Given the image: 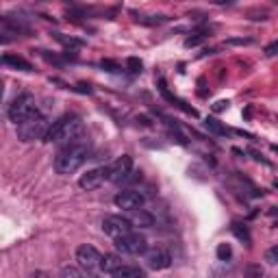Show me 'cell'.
Segmentation results:
<instances>
[{"label":"cell","instance_id":"obj_1","mask_svg":"<svg viewBox=\"0 0 278 278\" xmlns=\"http://www.w3.org/2000/svg\"><path fill=\"white\" fill-rule=\"evenodd\" d=\"M81 137H83L81 118L74 113H65V115H61L57 122L50 124V128L44 139L48 141V144H61L65 148V146H72V144H81Z\"/></svg>","mask_w":278,"mask_h":278},{"label":"cell","instance_id":"obj_2","mask_svg":"<svg viewBox=\"0 0 278 278\" xmlns=\"http://www.w3.org/2000/svg\"><path fill=\"white\" fill-rule=\"evenodd\" d=\"M87 159H89V146L85 144V141L65 146V148H61L59 152H57L55 170H57V174H74Z\"/></svg>","mask_w":278,"mask_h":278},{"label":"cell","instance_id":"obj_3","mask_svg":"<svg viewBox=\"0 0 278 278\" xmlns=\"http://www.w3.org/2000/svg\"><path fill=\"white\" fill-rule=\"evenodd\" d=\"M48 128H50L48 120H46L39 111H35L31 118H26L22 124H18V137L22 141H35V139L46 137Z\"/></svg>","mask_w":278,"mask_h":278},{"label":"cell","instance_id":"obj_4","mask_svg":"<svg viewBox=\"0 0 278 278\" xmlns=\"http://www.w3.org/2000/svg\"><path fill=\"white\" fill-rule=\"evenodd\" d=\"M35 113V98L31 96V93H18V96L11 100V104H9L7 109V115L9 120L18 126V124H22L26 118H31V115Z\"/></svg>","mask_w":278,"mask_h":278},{"label":"cell","instance_id":"obj_5","mask_svg":"<svg viewBox=\"0 0 278 278\" xmlns=\"http://www.w3.org/2000/svg\"><path fill=\"white\" fill-rule=\"evenodd\" d=\"M102 259L104 256L98 252L93 246H89V244H83V246H78L76 248V261H78V267L81 270H85V272H98V270H102Z\"/></svg>","mask_w":278,"mask_h":278},{"label":"cell","instance_id":"obj_6","mask_svg":"<svg viewBox=\"0 0 278 278\" xmlns=\"http://www.w3.org/2000/svg\"><path fill=\"white\" fill-rule=\"evenodd\" d=\"M133 224H130L128 217H122V215H109V217L102 219V230L104 235H109L111 239H120L126 237V235L133 233Z\"/></svg>","mask_w":278,"mask_h":278},{"label":"cell","instance_id":"obj_7","mask_svg":"<svg viewBox=\"0 0 278 278\" xmlns=\"http://www.w3.org/2000/svg\"><path fill=\"white\" fill-rule=\"evenodd\" d=\"M115 248H118V252H122V254L137 256V254L148 252V241L137 233H130V235H126V237L115 239Z\"/></svg>","mask_w":278,"mask_h":278},{"label":"cell","instance_id":"obj_8","mask_svg":"<svg viewBox=\"0 0 278 278\" xmlns=\"http://www.w3.org/2000/svg\"><path fill=\"white\" fill-rule=\"evenodd\" d=\"M113 202H115V207L122 209V211L133 213V211H139V209L144 207L146 198H144V193H139L135 189H124V191H120L118 196L113 198Z\"/></svg>","mask_w":278,"mask_h":278},{"label":"cell","instance_id":"obj_9","mask_svg":"<svg viewBox=\"0 0 278 278\" xmlns=\"http://www.w3.org/2000/svg\"><path fill=\"white\" fill-rule=\"evenodd\" d=\"M133 174V159L128 154H122L109 165V181L111 183H124Z\"/></svg>","mask_w":278,"mask_h":278},{"label":"cell","instance_id":"obj_10","mask_svg":"<svg viewBox=\"0 0 278 278\" xmlns=\"http://www.w3.org/2000/svg\"><path fill=\"white\" fill-rule=\"evenodd\" d=\"M104 181H109V167H93V170H87L85 174L78 178V187L81 189H98Z\"/></svg>","mask_w":278,"mask_h":278},{"label":"cell","instance_id":"obj_11","mask_svg":"<svg viewBox=\"0 0 278 278\" xmlns=\"http://www.w3.org/2000/svg\"><path fill=\"white\" fill-rule=\"evenodd\" d=\"M146 265L150 267V270L159 272V270H167V267L172 265V256L167 250L163 248H154V250H148L146 252Z\"/></svg>","mask_w":278,"mask_h":278},{"label":"cell","instance_id":"obj_12","mask_svg":"<svg viewBox=\"0 0 278 278\" xmlns=\"http://www.w3.org/2000/svg\"><path fill=\"white\" fill-rule=\"evenodd\" d=\"M22 33H26V29L18 22V20L13 22L9 15H4V18L0 20V35H2V44H7V41H11V37H15V35H22Z\"/></svg>","mask_w":278,"mask_h":278},{"label":"cell","instance_id":"obj_13","mask_svg":"<svg viewBox=\"0 0 278 278\" xmlns=\"http://www.w3.org/2000/svg\"><path fill=\"white\" fill-rule=\"evenodd\" d=\"M128 219H130V224L137 226V228H152V226H154V217H152L148 211H144V209L133 211L128 215Z\"/></svg>","mask_w":278,"mask_h":278},{"label":"cell","instance_id":"obj_14","mask_svg":"<svg viewBox=\"0 0 278 278\" xmlns=\"http://www.w3.org/2000/svg\"><path fill=\"white\" fill-rule=\"evenodd\" d=\"M2 63L13 67V70H20V72H33V65H31L26 59H22V57H18V55H4Z\"/></svg>","mask_w":278,"mask_h":278},{"label":"cell","instance_id":"obj_15","mask_svg":"<svg viewBox=\"0 0 278 278\" xmlns=\"http://www.w3.org/2000/svg\"><path fill=\"white\" fill-rule=\"evenodd\" d=\"M113 278H146V272L137 265H124L115 272Z\"/></svg>","mask_w":278,"mask_h":278},{"label":"cell","instance_id":"obj_16","mask_svg":"<svg viewBox=\"0 0 278 278\" xmlns=\"http://www.w3.org/2000/svg\"><path fill=\"white\" fill-rule=\"evenodd\" d=\"M120 267H124L122 256H118V254H104V259H102V272L115 274Z\"/></svg>","mask_w":278,"mask_h":278},{"label":"cell","instance_id":"obj_17","mask_svg":"<svg viewBox=\"0 0 278 278\" xmlns=\"http://www.w3.org/2000/svg\"><path fill=\"white\" fill-rule=\"evenodd\" d=\"M204 128L209 130V133H213V135H217V137H226V135L230 133V130L224 126L222 122H217L215 118H207L204 120Z\"/></svg>","mask_w":278,"mask_h":278},{"label":"cell","instance_id":"obj_18","mask_svg":"<svg viewBox=\"0 0 278 278\" xmlns=\"http://www.w3.org/2000/svg\"><path fill=\"white\" fill-rule=\"evenodd\" d=\"M230 233H233L239 241H244V244H250V241H252V237H250V233H248V228H246L244 224H239V222H233Z\"/></svg>","mask_w":278,"mask_h":278},{"label":"cell","instance_id":"obj_19","mask_svg":"<svg viewBox=\"0 0 278 278\" xmlns=\"http://www.w3.org/2000/svg\"><path fill=\"white\" fill-rule=\"evenodd\" d=\"M55 39H57V41H61V44L67 46V48H81V46H83V41H81V39L65 37L63 33H55Z\"/></svg>","mask_w":278,"mask_h":278},{"label":"cell","instance_id":"obj_20","mask_svg":"<svg viewBox=\"0 0 278 278\" xmlns=\"http://www.w3.org/2000/svg\"><path fill=\"white\" fill-rule=\"evenodd\" d=\"M215 254H217V261H230L233 248H230V244H219L217 250H215Z\"/></svg>","mask_w":278,"mask_h":278},{"label":"cell","instance_id":"obj_21","mask_svg":"<svg viewBox=\"0 0 278 278\" xmlns=\"http://www.w3.org/2000/svg\"><path fill=\"white\" fill-rule=\"evenodd\" d=\"M204 39H207V33H196L193 37H187L185 39V46H187V48H193V46H200Z\"/></svg>","mask_w":278,"mask_h":278},{"label":"cell","instance_id":"obj_22","mask_svg":"<svg viewBox=\"0 0 278 278\" xmlns=\"http://www.w3.org/2000/svg\"><path fill=\"white\" fill-rule=\"evenodd\" d=\"M126 67L128 72H133V74H137V72H141V67H144V63L137 59V57H130V59L126 61Z\"/></svg>","mask_w":278,"mask_h":278},{"label":"cell","instance_id":"obj_23","mask_svg":"<svg viewBox=\"0 0 278 278\" xmlns=\"http://www.w3.org/2000/svg\"><path fill=\"white\" fill-rule=\"evenodd\" d=\"M137 22H141V24H161V22H167V18L165 15H150V18H137Z\"/></svg>","mask_w":278,"mask_h":278},{"label":"cell","instance_id":"obj_24","mask_svg":"<svg viewBox=\"0 0 278 278\" xmlns=\"http://www.w3.org/2000/svg\"><path fill=\"white\" fill-rule=\"evenodd\" d=\"M100 67H102V70H107V72H120V70H122V67L115 63V61H109V59L100 61Z\"/></svg>","mask_w":278,"mask_h":278},{"label":"cell","instance_id":"obj_25","mask_svg":"<svg viewBox=\"0 0 278 278\" xmlns=\"http://www.w3.org/2000/svg\"><path fill=\"white\" fill-rule=\"evenodd\" d=\"M265 261H270V263H278V246H274V248H270L265 252Z\"/></svg>","mask_w":278,"mask_h":278},{"label":"cell","instance_id":"obj_26","mask_svg":"<svg viewBox=\"0 0 278 278\" xmlns=\"http://www.w3.org/2000/svg\"><path fill=\"white\" fill-rule=\"evenodd\" d=\"M61 278H83V276L78 274V270H74V267H63V272H61Z\"/></svg>","mask_w":278,"mask_h":278},{"label":"cell","instance_id":"obj_27","mask_svg":"<svg viewBox=\"0 0 278 278\" xmlns=\"http://www.w3.org/2000/svg\"><path fill=\"white\" fill-rule=\"evenodd\" d=\"M248 276L250 278H261V276H263V270H261L259 265H250L248 267Z\"/></svg>","mask_w":278,"mask_h":278},{"label":"cell","instance_id":"obj_28","mask_svg":"<svg viewBox=\"0 0 278 278\" xmlns=\"http://www.w3.org/2000/svg\"><path fill=\"white\" fill-rule=\"evenodd\" d=\"M276 55H278V39L272 41V44L265 48V57H276Z\"/></svg>","mask_w":278,"mask_h":278},{"label":"cell","instance_id":"obj_29","mask_svg":"<svg viewBox=\"0 0 278 278\" xmlns=\"http://www.w3.org/2000/svg\"><path fill=\"white\" fill-rule=\"evenodd\" d=\"M226 44H230V46H244V44H252V39H250V37H237V39H228Z\"/></svg>","mask_w":278,"mask_h":278},{"label":"cell","instance_id":"obj_30","mask_svg":"<svg viewBox=\"0 0 278 278\" xmlns=\"http://www.w3.org/2000/svg\"><path fill=\"white\" fill-rule=\"evenodd\" d=\"M228 104H230L228 100H217V102H215V104H213V111H215V113H219V111H224V109H228Z\"/></svg>","mask_w":278,"mask_h":278},{"label":"cell","instance_id":"obj_31","mask_svg":"<svg viewBox=\"0 0 278 278\" xmlns=\"http://www.w3.org/2000/svg\"><path fill=\"white\" fill-rule=\"evenodd\" d=\"M74 89H76V92H81V93H93V89L89 85H76Z\"/></svg>","mask_w":278,"mask_h":278},{"label":"cell","instance_id":"obj_32","mask_svg":"<svg viewBox=\"0 0 278 278\" xmlns=\"http://www.w3.org/2000/svg\"><path fill=\"white\" fill-rule=\"evenodd\" d=\"M272 150H274V152H278V146H272Z\"/></svg>","mask_w":278,"mask_h":278},{"label":"cell","instance_id":"obj_33","mask_svg":"<svg viewBox=\"0 0 278 278\" xmlns=\"http://www.w3.org/2000/svg\"><path fill=\"white\" fill-rule=\"evenodd\" d=\"M274 187H278V181H274Z\"/></svg>","mask_w":278,"mask_h":278},{"label":"cell","instance_id":"obj_34","mask_svg":"<svg viewBox=\"0 0 278 278\" xmlns=\"http://www.w3.org/2000/svg\"><path fill=\"white\" fill-rule=\"evenodd\" d=\"M87 278H98V276H87Z\"/></svg>","mask_w":278,"mask_h":278}]
</instances>
